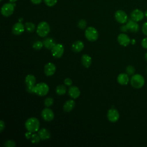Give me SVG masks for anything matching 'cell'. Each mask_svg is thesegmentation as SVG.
Returning a JSON list of instances; mask_svg holds the SVG:
<instances>
[{"label": "cell", "mask_w": 147, "mask_h": 147, "mask_svg": "<svg viewBox=\"0 0 147 147\" xmlns=\"http://www.w3.org/2000/svg\"><path fill=\"white\" fill-rule=\"evenodd\" d=\"M25 126L28 131L35 133L38 131L40 128V121L35 117L29 118L26 121Z\"/></svg>", "instance_id": "6da1fadb"}, {"label": "cell", "mask_w": 147, "mask_h": 147, "mask_svg": "<svg viewBox=\"0 0 147 147\" xmlns=\"http://www.w3.org/2000/svg\"><path fill=\"white\" fill-rule=\"evenodd\" d=\"M49 25L45 21H42L38 24L37 27V34L41 37H46L50 32Z\"/></svg>", "instance_id": "7a4b0ae2"}, {"label": "cell", "mask_w": 147, "mask_h": 147, "mask_svg": "<svg viewBox=\"0 0 147 147\" xmlns=\"http://www.w3.org/2000/svg\"><path fill=\"white\" fill-rule=\"evenodd\" d=\"M49 86L44 82L39 83L36 84L33 88L34 94H37L38 96H45L49 92Z\"/></svg>", "instance_id": "3957f363"}, {"label": "cell", "mask_w": 147, "mask_h": 147, "mask_svg": "<svg viewBox=\"0 0 147 147\" xmlns=\"http://www.w3.org/2000/svg\"><path fill=\"white\" fill-rule=\"evenodd\" d=\"M130 84L135 88H140L144 85L145 79L141 75L135 74L131 78Z\"/></svg>", "instance_id": "277c9868"}, {"label": "cell", "mask_w": 147, "mask_h": 147, "mask_svg": "<svg viewBox=\"0 0 147 147\" xmlns=\"http://www.w3.org/2000/svg\"><path fill=\"white\" fill-rule=\"evenodd\" d=\"M85 37L90 41H95L98 38V32L97 30L92 26H89L85 30Z\"/></svg>", "instance_id": "5b68a950"}, {"label": "cell", "mask_w": 147, "mask_h": 147, "mask_svg": "<svg viewBox=\"0 0 147 147\" xmlns=\"http://www.w3.org/2000/svg\"><path fill=\"white\" fill-rule=\"evenodd\" d=\"M36 82V78L33 75H28L25 79V83L26 84V91L29 93L34 94L33 88Z\"/></svg>", "instance_id": "8992f818"}, {"label": "cell", "mask_w": 147, "mask_h": 147, "mask_svg": "<svg viewBox=\"0 0 147 147\" xmlns=\"http://www.w3.org/2000/svg\"><path fill=\"white\" fill-rule=\"evenodd\" d=\"M64 52V46L61 44H56L51 49L52 56L55 58H60Z\"/></svg>", "instance_id": "52a82bcc"}, {"label": "cell", "mask_w": 147, "mask_h": 147, "mask_svg": "<svg viewBox=\"0 0 147 147\" xmlns=\"http://www.w3.org/2000/svg\"><path fill=\"white\" fill-rule=\"evenodd\" d=\"M14 5L11 3H5L1 8V14L5 17L10 16L14 12Z\"/></svg>", "instance_id": "ba28073f"}, {"label": "cell", "mask_w": 147, "mask_h": 147, "mask_svg": "<svg viewBox=\"0 0 147 147\" xmlns=\"http://www.w3.org/2000/svg\"><path fill=\"white\" fill-rule=\"evenodd\" d=\"M115 18L116 21L120 24L126 23L127 21V15L123 10H118L115 11L114 14Z\"/></svg>", "instance_id": "9c48e42d"}, {"label": "cell", "mask_w": 147, "mask_h": 147, "mask_svg": "<svg viewBox=\"0 0 147 147\" xmlns=\"http://www.w3.org/2000/svg\"><path fill=\"white\" fill-rule=\"evenodd\" d=\"M107 117L109 121L111 122H115L119 119V114L117 109L112 108L109 110Z\"/></svg>", "instance_id": "30bf717a"}, {"label": "cell", "mask_w": 147, "mask_h": 147, "mask_svg": "<svg viewBox=\"0 0 147 147\" xmlns=\"http://www.w3.org/2000/svg\"><path fill=\"white\" fill-rule=\"evenodd\" d=\"M41 117L44 121L50 122L54 118V113L51 109L45 108L41 112Z\"/></svg>", "instance_id": "8fae6325"}, {"label": "cell", "mask_w": 147, "mask_h": 147, "mask_svg": "<svg viewBox=\"0 0 147 147\" xmlns=\"http://www.w3.org/2000/svg\"><path fill=\"white\" fill-rule=\"evenodd\" d=\"M144 16V13L139 9H134L130 14L131 19L136 22L140 21L143 20Z\"/></svg>", "instance_id": "7c38bea8"}, {"label": "cell", "mask_w": 147, "mask_h": 147, "mask_svg": "<svg viewBox=\"0 0 147 147\" xmlns=\"http://www.w3.org/2000/svg\"><path fill=\"white\" fill-rule=\"evenodd\" d=\"M56 70L55 65L52 63H48L44 66V74L46 76H50L53 75Z\"/></svg>", "instance_id": "4fadbf2b"}, {"label": "cell", "mask_w": 147, "mask_h": 147, "mask_svg": "<svg viewBox=\"0 0 147 147\" xmlns=\"http://www.w3.org/2000/svg\"><path fill=\"white\" fill-rule=\"evenodd\" d=\"M117 40L118 43L123 47L127 46L130 42V39L129 36L125 33H121L118 36Z\"/></svg>", "instance_id": "5bb4252c"}, {"label": "cell", "mask_w": 147, "mask_h": 147, "mask_svg": "<svg viewBox=\"0 0 147 147\" xmlns=\"http://www.w3.org/2000/svg\"><path fill=\"white\" fill-rule=\"evenodd\" d=\"M25 28L21 22H17L13 26L12 33L15 35H20L24 32Z\"/></svg>", "instance_id": "9a60e30c"}, {"label": "cell", "mask_w": 147, "mask_h": 147, "mask_svg": "<svg viewBox=\"0 0 147 147\" xmlns=\"http://www.w3.org/2000/svg\"><path fill=\"white\" fill-rule=\"evenodd\" d=\"M127 29L133 33H136L139 30V25L136 21L133 20H129L126 23Z\"/></svg>", "instance_id": "2e32d148"}, {"label": "cell", "mask_w": 147, "mask_h": 147, "mask_svg": "<svg viewBox=\"0 0 147 147\" xmlns=\"http://www.w3.org/2000/svg\"><path fill=\"white\" fill-rule=\"evenodd\" d=\"M68 94L73 99L78 98L80 94L79 88L76 86H71L68 90Z\"/></svg>", "instance_id": "e0dca14e"}, {"label": "cell", "mask_w": 147, "mask_h": 147, "mask_svg": "<svg viewBox=\"0 0 147 147\" xmlns=\"http://www.w3.org/2000/svg\"><path fill=\"white\" fill-rule=\"evenodd\" d=\"M43 45L44 47L49 50H51L52 48L55 45L56 42L55 41L53 38H51V37H48L46 38L43 40Z\"/></svg>", "instance_id": "ac0fdd59"}, {"label": "cell", "mask_w": 147, "mask_h": 147, "mask_svg": "<svg viewBox=\"0 0 147 147\" xmlns=\"http://www.w3.org/2000/svg\"><path fill=\"white\" fill-rule=\"evenodd\" d=\"M38 135H39L41 140H45L49 139L51 137V133L49 132V130H48L45 128L41 129L38 131Z\"/></svg>", "instance_id": "d6986e66"}, {"label": "cell", "mask_w": 147, "mask_h": 147, "mask_svg": "<svg viewBox=\"0 0 147 147\" xmlns=\"http://www.w3.org/2000/svg\"><path fill=\"white\" fill-rule=\"evenodd\" d=\"M84 48V44L80 40H78L74 42L72 45V49L75 52H80Z\"/></svg>", "instance_id": "ffe728a7"}, {"label": "cell", "mask_w": 147, "mask_h": 147, "mask_svg": "<svg viewBox=\"0 0 147 147\" xmlns=\"http://www.w3.org/2000/svg\"><path fill=\"white\" fill-rule=\"evenodd\" d=\"M81 62L82 65L86 67V68H88L90 67L91 63H92V59L91 57L87 55V54H84L81 58Z\"/></svg>", "instance_id": "44dd1931"}, {"label": "cell", "mask_w": 147, "mask_h": 147, "mask_svg": "<svg viewBox=\"0 0 147 147\" xmlns=\"http://www.w3.org/2000/svg\"><path fill=\"white\" fill-rule=\"evenodd\" d=\"M129 79L127 74H120L117 77V81L121 85H126L129 82Z\"/></svg>", "instance_id": "7402d4cb"}, {"label": "cell", "mask_w": 147, "mask_h": 147, "mask_svg": "<svg viewBox=\"0 0 147 147\" xmlns=\"http://www.w3.org/2000/svg\"><path fill=\"white\" fill-rule=\"evenodd\" d=\"M75 102L72 100L69 99L67 100L63 106V110L65 112H69L73 110V109L75 107Z\"/></svg>", "instance_id": "603a6c76"}, {"label": "cell", "mask_w": 147, "mask_h": 147, "mask_svg": "<svg viewBox=\"0 0 147 147\" xmlns=\"http://www.w3.org/2000/svg\"><path fill=\"white\" fill-rule=\"evenodd\" d=\"M56 92L59 95H63L66 92V87L64 85L60 84L56 87Z\"/></svg>", "instance_id": "cb8c5ba5"}, {"label": "cell", "mask_w": 147, "mask_h": 147, "mask_svg": "<svg viewBox=\"0 0 147 147\" xmlns=\"http://www.w3.org/2000/svg\"><path fill=\"white\" fill-rule=\"evenodd\" d=\"M25 27L26 30L29 33H32V32H34V30H35V28H36L35 25L33 23L30 22H26L25 24Z\"/></svg>", "instance_id": "d4e9b609"}, {"label": "cell", "mask_w": 147, "mask_h": 147, "mask_svg": "<svg viewBox=\"0 0 147 147\" xmlns=\"http://www.w3.org/2000/svg\"><path fill=\"white\" fill-rule=\"evenodd\" d=\"M41 138L38 135V134H36V133H34V134H32V136H31V138H30V140H31V142L33 144H37L40 142Z\"/></svg>", "instance_id": "484cf974"}, {"label": "cell", "mask_w": 147, "mask_h": 147, "mask_svg": "<svg viewBox=\"0 0 147 147\" xmlns=\"http://www.w3.org/2000/svg\"><path fill=\"white\" fill-rule=\"evenodd\" d=\"M44 46L43 45V42H41V41H36V42H34L33 44V45H32V47L35 49V50H40L42 47Z\"/></svg>", "instance_id": "4316f807"}, {"label": "cell", "mask_w": 147, "mask_h": 147, "mask_svg": "<svg viewBox=\"0 0 147 147\" xmlns=\"http://www.w3.org/2000/svg\"><path fill=\"white\" fill-rule=\"evenodd\" d=\"M136 69L132 65H128L126 68V72L128 75H132L135 73Z\"/></svg>", "instance_id": "83f0119b"}, {"label": "cell", "mask_w": 147, "mask_h": 147, "mask_svg": "<svg viewBox=\"0 0 147 147\" xmlns=\"http://www.w3.org/2000/svg\"><path fill=\"white\" fill-rule=\"evenodd\" d=\"M53 101L54 100H53V98H52L51 97H48L44 100V105L46 107H49L53 105Z\"/></svg>", "instance_id": "f1b7e54d"}, {"label": "cell", "mask_w": 147, "mask_h": 147, "mask_svg": "<svg viewBox=\"0 0 147 147\" xmlns=\"http://www.w3.org/2000/svg\"><path fill=\"white\" fill-rule=\"evenodd\" d=\"M78 27L80 29H84L87 26V22L84 20H80L78 24Z\"/></svg>", "instance_id": "f546056e"}, {"label": "cell", "mask_w": 147, "mask_h": 147, "mask_svg": "<svg viewBox=\"0 0 147 147\" xmlns=\"http://www.w3.org/2000/svg\"><path fill=\"white\" fill-rule=\"evenodd\" d=\"M4 145L6 147H15L16 142L12 140H7L5 142Z\"/></svg>", "instance_id": "4dcf8cb0"}, {"label": "cell", "mask_w": 147, "mask_h": 147, "mask_svg": "<svg viewBox=\"0 0 147 147\" xmlns=\"http://www.w3.org/2000/svg\"><path fill=\"white\" fill-rule=\"evenodd\" d=\"M45 4L49 7L53 6L56 3L57 0H44Z\"/></svg>", "instance_id": "1f68e13d"}, {"label": "cell", "mask_w": 147, "mask_h": 147, "mask_svg": "<svg viewBox=\"0 0 147 147\" xmlns=\"http://www.w3.org/2000/svg\"><path fill=\"white\" fill-rule=\"evenodd\" d=\"M64 84H65L66 86H71L72 85V80L70 78H65V79H64Z\"/></svg>", "instance_id": "d6a6232c"}, {"label": "cell", "mask_w": 147, "mask_h": 147, "mask_svg": "<svg viewBox=\"0 0 147 147\" xmlns=\"http://www.w3.org/2000/svg\"><path fill=\"white\" fill-rule=\"evenodd\" d=\"M142 31L144 34L147 36V22H145L142 27Z\"/></svg>", "instance_id": "836d02e7"}, {"label": "cell", "mask_w": 147, "mask_h": 147, "mask_svg": "<svg viewBox=\"0 0 147 147\" xmlns=\"http://www.w3.org/2000/svg\"><path fill=\"white\" fill-rule=\"evenodd\" d=\"M141 45L142 47L145 48V49H147V37L144 38L142 41H141Z\"/></svg>", "instance_id": "e575fe53"}, {"label": "cell", "mask_w": 147, "mask_h": 147, "mask_svg": "<svg viewBox=\"0 0 147 147\" xmlns=\"http://www.w3.org/2000/svg\"><path fill=\"white\" fill-rule=\"evenodd\" d=\"M5 127V124L4 121L2 120H1L0 121V132H2L4 130Z\"/></svg>", "instance_id": "d590c367"}, {"label": "cell", "mask_w": 147, "mask_h": 147, "mask_svg": "<svg viewBox=\"0 0 147 147\" xmlns=\"http://www.w3.org/2000/svg\"><path fill=\"white\" fill-rule=\"evenodd\" d=\"M120 30H121V31H122L123 32H127L128 29H127V28L126 26V25H123L121 26V28H120Z\"/></svg>", "instance_id": "8d00e7d4"}, {"label": "cell", "mask_w": 147, "mask_h": 147, "mask_svg": "<svg viewBox=\"0 0 147 147\" xmlns=\"http://www.w3.org/2000/svg\"><path fill=\"white\" fill-rule=\"evenodd\" d=\"M32 135V133L30 131H28V132H26L25 134V136L27 139H30Z\"/></svg>", "instance_id": "74e56055"}, {"label": "cell", "mask_w": 147, "mask_h": 147, "mask_svg": "<svg viewBox=\"0 0 147 147\" xmlns=\"http://www.w3.org/2000/svg\"><path fill=\"white\" fill-rule=\"evenodd\" d=\"M30 1H31L33 3L36 4V5H37V4H40V3L41 2L42 0H30Z\"/></svg>", "instance_id": "f35d334b"}, {"label": "cell", "mask_w": 147, "mask_h": 147, "mask_svg": "<svg viewBox=\"0 0 147 147\" xmlns=\"http://www.w3.org/2000/svg\"><path fill=\"white\" fill-rule=\"evenodd\" d=\"M17 0H9V1L10 2H11V3H13V2H16Z\"/></svg>", "instance_id": "ab89813d"}, {"label": "cell", "mask_w": 147, "mask_h": 147, "mask_svg": "<svg viewBox=\"0 0 147 147\" xmlns=\"http://www.w3.org/2000/svg\"><path fill=\"white\" fill-rule=\"evenodd\" d=\"M144 15H145V16L147 18V10L145 11V13H144Z\"/></svg>", "instance_id": "60d3db41"}, {"label": "cell", "mask_w": 147, "mask_h": 147, "mask_svg": "<svg viewBox=\"0 0 147 147\" xmlns=\"http://www.w3.org/2000/svg\"><path fill=\"white\" fill-rule=\"evenodd\" d=\"M145 60H146V61H147V52L145 54Z\"/></svg>", "instance_id": "b9f144b4"}, {"label": "cell", "mask_w": 147, "mask_h": 147, "mask_svg": "<svg viewBox=\"0 0 147 147\" xmlns=\"http://www.w3.org/2000/svg\"><path fill=\"white\" fill-rule=\"evenodd\" d=\"M146 70H147V68H146Z\"/></svg>", "instance_id": "7bdbcfd3"}]
</instances>
